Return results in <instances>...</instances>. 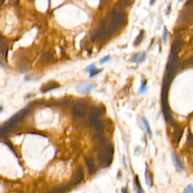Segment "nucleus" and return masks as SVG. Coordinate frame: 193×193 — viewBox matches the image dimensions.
Instances as JSON below:
<instances>
[{"label":"nucleus","instance_id":"7","mask_svg":"<svg viewBox=\"0 0 193 193\" xmlns=\"http://www.w3.org/2000/svg\"><path fill=\"white\" fill-rule=\"evenodd\" d=\"M109 60H110V57L106 56V57H104V58H103L102 60H101L100 63H101V64H103V63H105V62H108Z\"/></svg>","mask_w":193,"mask_h":193},{"label":"nucleus","instance_id":"5","mask_svg":"<svg viewBox=\"0 0 193 193\" xmlns=\"http://www.w3.org/2000/svg\"><path fill=\"white\" fill-rule=\"evenodd\" d=\"M183 193H193V186L190 185L185 189Z\"/></svg>","mask_w":193,"mask_h":193},{"label":"nucleus","instance_id":"4","mask_svg":"<svg viewBox=\"0 0 193 193\" xmlns=\"http://www.w3.org/2000/svg\"><path fill=\"white\" fill-rule=\"evenodd\" d=\"M147 90V85H146V82H143L142 83V85H140V88L138 90V94H143Z\"/></svg>","mask_w":193,"mask_h":193},{"label":"nucleus","instance_id":"6","mask_svg":"<svg viewBox=\"0 0 193 193\" xmlns=\"http://www.w3.org/2000/svg\"><path fill=\"white\" fill-rule=\"evenodd\" d=\"M167 35H168V31H167V29H166V27H164V31H163V36H162V38H163V40H164V42L165 43L166 42V39H167Z\"/></svg>","mask_w":193,"mask_h":193},{"label":"nucleus","instance_id":"2","mask_svg":"<svg viewBox=\"0 0 193 193\" xmlns=\"http://www.w3.org/2000/svg\"><path fill=\"white\" fill-rule=\"evenodd\" d=\"M145 59H146V54L145 53L137 54L132 57L131 61L134 63H137V64H140V63L143 62Z\"/></svg>","mask_w":193,"mask_h":193},{"label":"nucleus","instance_id":"1","mask_svg":"<svg viewBox=\"0 0 193 193\" xmlns=\"http://www.w3.org/2000/svg\"><path fill=\"white\" fill-rule=\"evenodd\" d=\"M171 159L172 162H173V165L175 166L176 169L180 172H183L184 171V166L183 164V163L181 162L180 159H179V157L177 156L176 154L173 153L171 155Z\"/></svg>","mask_w":193,"mask_h":193},{"label":"nucleus","instance_id":"3","mask_svg":"<svg viewBox=\"0 0 193 193\" xmlns=\"http://www.w3.org/2000/svg\"><path fill=\"white\" fill-rule=\"evenodd\" d=\"M142 121H143V123L144 127H145V129H146V133H147L148 136L150 137V138H152V133L151 127H150V123H149V122L147 121V119H146V118H144V117L142 118Z\"/></svg>","mask_w":193,"mask_h":193},{"label":"nucleus","instance_id":"8","mask_svg":"<svg viewBox=\"0 0 193 193\" xmlns=\"http://www.w3.org/2000/svg\"><path fill=\"white\" fill-rule=\"evenodd\" d=\"M137 193H143V192L142 191L140 186H138V188H137Z\"/></svg>","mask_w":193,"mask_h":193}]
</instances>
